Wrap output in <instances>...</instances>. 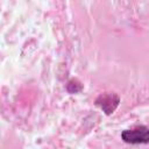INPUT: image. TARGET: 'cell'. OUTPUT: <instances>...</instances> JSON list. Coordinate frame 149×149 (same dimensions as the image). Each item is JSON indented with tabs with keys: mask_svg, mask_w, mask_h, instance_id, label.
<instances>
[{
	"mask_svg": "<svg viewBox=\"0 0 149 149\" xmlns=\"http://www.w3.org/2000/svg\"><path fill=\"white\" fill-rule=\"evenodd\" d=\"M119 101H120V99H119V97L116 94H114V93H106V94L99 95L98 99L95 100V104L98 106H100V108L106 114H111L118 107Z\"/></svg>",
	"mask_w": 149,
	"mask_h": 149,
	"instance_id": "7a4b0ae2",
	"label": "cell"
},
{
	"mask_svg": "<svg viewBox=\"0 0 149 149\" xmlns=\"http://www.w3.org/2000/svg\"><path fill=\"white\" fill-rule=\"evenodd\" d=\"M121 137L125 142L130 144L149 143V128L146 126H139L133 129H126L122 132Z\"/></svg>",
	"mask_w": 149,
	"mask_h": 149,
	"instance_id": "6da1fadb",
	"label": "cell"
}]
</instances>
